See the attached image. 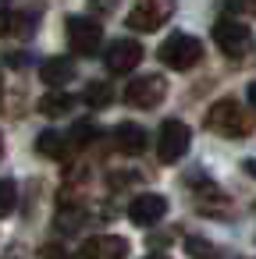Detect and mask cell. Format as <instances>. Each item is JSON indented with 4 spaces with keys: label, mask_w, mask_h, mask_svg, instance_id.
I'll list each match as a JSON object with an SVG mask.
<instances>
[{
    "label": "cell",
    "mask_w": 256,
    "mask_h": 259,
    "mask_svg": "<svg viewBox=\"0 0 256 259\" xmlns=\"http://www.w3.org/2000/svg\"><path fill=\"white\" fill-rule=\"evenodd\" d=\"M206 128H210L213 135L235 142V139H245V135L252 132V121H249V114H245V107H242L238 100L224 96V100H217V103L210 107V114H206Z\"/></svg>",
    "instance_id": "cell-1"
},
{
    "label": "cell",
    "mask_w": 256,
    "mask_h": 259,
    "mask_svg": "<svg viewBox=\"0 0 256 259\" xmlns=\"http://www.w3.org/2000/svg\"><path fill=\"white\" fill-rule=\"evenodd\" d=\"M199 57H203V43L196 36H185V32L167 36L164 47H160V61L174 71H189L192 64H199Z\"/></svg>",
    "instance_id": "cell-2"
},
{
    "label": "cell",
    "mask_w": 256,
    "mask_h": 259,
    "mask_svg": "<svg viewBox=\"0 0 256 259\" xmlns=\"http://www.w3.org/2000/svg\"><path fill=\"white\" fill-rule=\"evenodd\" d=\"M178 8V0H135L128 11V29L135 32H157Z\"/></svg>",
    "instance_id": "cell-3"
},
{
    "label": "cell",
    "mask_w": 256,
    "mask_h": 259,
    "mask_svg": "<svg viewBox=\"0 0 256 259\" xmlns=\"http://www.w3.org/2000/svg\"><path fill=\"white\" fill-rule=\"evenodd\" d=\"M213 43L221 47L224 57L238 61V57H245L249 47H252V29L242 25V22H235V18H221V22L213 25Z\"/></svg>",
    "instance_id": "cell-4"
},
{
    "label": "cell",
    "mask_w": 256,
    "mask_h": 259,
    "mask_svg": "<svg viewBox=\"0 0 256 259\" xmlns=\"http://www.w3.org/2000/svg\"><path fill=\"white\" fill-rule=\"evenodd\" d=\"M167 96V82L160 75H139L125 85V103L128 107H139V110H153L160 107Z\"/></svg>",
    "instance_id": "cell-5"
},
{
    "label": "cell",
    "mask_w": 256,
    "mask_h": 259,
    "mask_svg": "<svg viewBox=\"0 0 256 259\" xmlns=\"http://www.w3.org/2000/svg\"><path fill=\"white\" fill-rule=\"evenodd\" d=\"M68 47H71L79 57H93V54L103 47V29H100V22L71 15V18H68Z\"/></svg>",
    "instance_id": "cell-6"
},
{
    "label": "cell",
    "mask_w": 256,
    "mask_h": 259,
    "mask_svg": "<svg viewBox=\"0 0 256 259\" xmlns=\"http://www.w3.org/2000/svg\"><path fill=\"white\" fill-rule=\"evenodd\" d=\"M189 142H192V132L181 121H164L160 135H157V156H160V163H178L189 153Z\"/></svg>",
    "instance_id": "cell-7"
},
{
    "label": "cell",
    "mask_w": 256,
    "mask_h": 259,
    "mask_svg": "<svg viewBox=\"0 0 256 259\" xmlns=\"http://www.w3.org/2000/svg\"><path fill=\"white\" fill-rule=\"evenodd\" d=\"M139 61H142V47L135 39H114L107 47V57H103L111 75H128V71L139 68Z\"/></svg>",
    "instance_id": "cell-8"
},
{
    "label": "cell",
    "mask_w": 256,
    "mask_h": 259,
    "mask_svg": "<svg viewBox=\"0 0 256 259\" xmlns=\"http://www.w3.org/2000/svg\"><path fill=\"white\" fill-rule=\"evenodd\" d=\"M125 255H128V241L121 234H96L79 245V259H125Z\"/></svg>",
    "instance_id": "cell-9"
},
{
    "label": "cell",
    "mask_w": 256,
    "mask_h": 259,
    "mask_svg": "<svg viewBox=\"0 0 256 259\" xmlns=\"http://www.w3.org/2000/svg\"><path fill=\"white\" fill-rule=\"evenodd\" d=\"M164 213H167V199L157 195V192H142L128 206V220L139 224V227H153L157 220H164Z\"/></svg>",
    "instance_id": "cell-10"
},
{
    "label": "cell",
    "mask_w": 256,
    "mask_h": 259,
    "mask_svg": "<svg viewBox=\"0 0 256 259\" xmlns=\"http://www.w3.org/2000/svg\"><path fill=\"white\" fill-rule=\"evenodd\" d=\"M114 146L121 153H128V156H139L146 149V128L142 124H132V121H121L114 128Z\"/></svg>",
    "instance_id": "cell-11"
},
{
    "label": "cell",
    "mask_w": 256,
    "mask_h": 259,
    "mask_svg": "<svg viewBox=\"0 0 256 259\" xmlns=\"http://www.w3.org/2000/svg\"><path fill=\"white\" fill-rule=\"evenodd\" d=\"M40 78L47 85H64V82L75 78V61L71 57H50V61L40 64Z\"/></svg>",
    "instance_id": "cell-12"
},
{
    "label": "cell",
    "mask_w": 256,
    "mask_h": 259,
    "mask_svg": "<svg viewBox=\"0 0 256 259\" xmlns=\"http://www.w3.org/2000/svg\"><path fill=\"white\" fill-rule=\"evenodd\" d=\"M36 153H40V156H54V160L68 156V135H61V132H54V128L40 132V139H36Z\"/></svg>",
    "instance_id": "cell-13"
},
{
    "label": "cell",
    "mask_w": 256,
    "mask_h": 259,
    "mask_svg": "<svg viewBox=\"0 0 256 259\" xmlns=\"http://www.w3.org/2000/svg\"><path fill=\"white\" fill-rule=\"evenodd\" d=\"M71 107H75V100H71L68 93H57V89H54V93H47V96L36 103V110H40L43 117H64Z\"/></svg>",
    "instance_id": "cell-14"
},
{
    "label": "cell",
    "mask_w": 256,
    "mask_h": 259,
    "mask_svg": "<svg viewBox=\"0 0 256 259\" xmlns=\"http://www.w3.org/2000/svg\"><path fill=\"white\" fill-rule=\"evenodd\" d=\"M89 107H107L111 100H114V89L107 85V82H93L89 89H86V96H82Z\"/></svg>",
    "instance_id": "cell-15"
},
{
    "label": "cell",
    "mask_w": 256,
    "mask_h": 259,
    "mask_svg": "<svg viewBox=\"0 0 256 259\" xmlns=\"http://www.w3.org/2000/svg\"><path fill=\"white\" fill-rule=\"evenodd\" d=\"M15 206H18V188H15V181L0 178V220H4Z\"/></svg>",
    "instance_id": "cell-16"
},
{
    "label": "cell",
    "mask_w": 256,
    "mask_h": 259,
    "mask_svg": "<svg viewBox=\"0 0 256 259\" xmlns=\"http://www.w3.org/2000/svg\"><path fill=\"white\" fill-rule=\"evenodd\" d=\"M22 22H29V15L0 11V36H11V32H22V29H29V25H22Z\"/></svg>",
    "instance_id": "cell-17"
},
{
    "label": "cell",
    "mask_w": 256,
    "mask_h": 259,
    "mask_svg": "<svg viewBox=\"0 0 256 259\" xmlns=\"http://www.w3.org/2000/svg\"><path fill=\"white\" fill-rule=\"evenodd\" d=\"M185 248H189V255H199V259H210V255L217 252L206 238H189V241H185Z\"/></svg>",
    "instance_id": "cell-18"
},
{
    "label": "cell",
    "mask_w": 256,
    "mask_h": 259,
    "mask_svg": "<svg viewBox=\"0 0 256 259\" xmlns=\"http://www.w3.org/2000/svg\"><path fill=\"white\" fill-rule=\"evenodd\" d=\"M96 135V124H89V121H82V124H75V132H71V142H79V146H86L89 139Z\"/></svg>",
    "instance_id": "cell-19"
},
{
    "label": "cell",
    "mask_w": 256,
    "mask_h": 259,
    "mask_svg": "<svg viewBox=\"0 0 256 259\" xmlns=\"http://www.w3.org/2000/svg\"><path fill=\"white\" fill-rule=\"evenodd\" d=\"M43 259H68V255H64L61 245H47V248H43Z\"/></svg>",
    "instance_id": "cell-20"
},
{
    "label": "cell",
    "mask_w": 256,
    "mask_h": 259,
    "mask_svg": "<svg viewBox=\"0 0 256 259\" xmlns=\"http://www.w3.org/2000/svg\"><path fill=\"white\" fill-rule=\"evenodd\" d=\"M242 170H245L249 178H256V156H249V160H242Z\"/></svg>",
    "instance_id": "cell-21"
},
{
    "label": "cell",
    "mask_w": 256,
    "mask_h": 259,
    "mask_svg": "<svg viewBox=\"0 0 256 259\" xmlns=\"http://www.w3.org/2000/svg\"><path fill=\"white\" fill-rule=\"evenodd\" d=\"M245 100H249V107H256V82H249V89H245Z\"/></svg>",
    "instance_id": "cell-22"
},
{
    "label": "cell",
    "mask_w": 256,
    "mask_h": 259,
    "mask_svg": "<svg viewBox=\"0 0 256 259\" xmlns=\"http://www.w3.org/2000/svg\"><path fill=\"white\" fill-rule=\"evenodd\" d=\"M146 259H171V255H146Z\"/></svg>",
    "instance_id": "cell-23"
},
{
    "label": "cell",
    "mask_w": 256,
    "mask_h": 259,
    "mask_svg": "<svg viewBox=\"0 0 256 259\" xmlns=\"http://www.w3.org/2000/svg\"><path fill=\"white\" fill-rule=\"evenodd\" d=\"M0 153H4V142H0Z\"/></svg>",
    "instance_id": "cell-24"
}]
</instances>
